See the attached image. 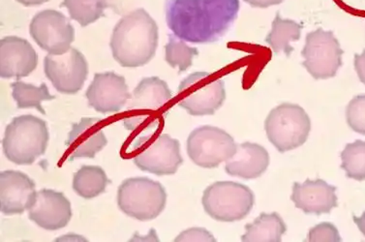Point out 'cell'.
<instances>
[{
  "instance_id": "obj_3",
  "label": "cell",
  "mask_w": 365,
  "mask_h": 242,
  "mask_svg": "<svg viewBox=\"0 0 365 242\" xmlns=\"http://www.w3.org/2000/svg\"><path fill=\"white\" fill-rule=\"evenodd\" d=\"M172 93L158 77L145 78L135 88L123 125L127 130L143 132L155 127L164 117Z\"/></svg>"
},
{
  "instance_id": "obj_18",
  "label": "cell",
  "mask_w": 365,
  "mask_h": 242,
  "mask_svg": "<svg viewBox=\"0 0 365 242\" xmlns=\"http://www.w3.org/2000/svg\"><path fill=\"white\" fill-rule=\"evenodd\" d=\"M100 118L83 117L73 125L66 145L69 160L94 158L107 144Z\"/></svg>"
},
{
  "instance_id": "obj_13",
  "label": "cell",
  "mask_w": 365,
  "mask_h": 242,
  "mask_svg": "<svg viewBox=\"0 0 365 242\" xmlns=\"http://www.w3.org/2000/svg\"><path fill=\"white\" fill-rule=\"evenodd\" d=\"M44 68L46 76L56 90L64 94L79 93L88 75V61L74 48L63 55L46 56Z\"/></svg>"
},
{
  "instance_id": "obj_34",
  "label": "cell",
  "mask_w": 365,
  "mask_h": 242,
  "mask_svg": "<svg viewBox=\"0 0 365 242\" xmlns=\"http://www.w3.org/2000/svg\"><path fill=\"white\" fill-rule=\"evenodd\" d=\"M20 4H24V6H34V5H41L48 0H17Z\"/></svg>"
},
{
  "instance_id": "obj_29",
  "label": "cell",
  "mask_w": 365,
  "mask_h": 242,
  "mask_svg": "<svg viewBox=\"0 0 365 242\" xmlns=\"http://www.w3.org/2000/svg\"><path fill=\"white\" fill-rule=\"evenodd\" d=\"M308 241H341V236L331 223H321L311 228Z\"/></svg>"
},
{
  "instance_id": "obj_11",
  "label": "cell",
  "mask_w": 365,
  "mask_h": 242,
  "mask_svg": "<svg viewBox=\"0 0 365 242\" xmlns=\"http://www.w3.org/2000/svg\"><path fill=\"white\" fill-rule=\"evenodd\" d=\"M304 66L316 80L334 78L342 66L343 50L334 32L316 29L307 35Z\"/></svg>"
},
{
  "instance_id": "obj_6",
  "label": "cell",
  "mask_w": 365,
  "mask_h": 242,
  "mask_svg": "<svg viewBox=\"0 0 365 242\" xmlns=\"http://www.w3.org/2000/svg\"><path fill=\"white\" fill-rule=\"evenodd\" d=\"M267 138L280 152L302 147L311 130V121L299 105L283 103L274 107L264 122Z\"/></svg>"
},
{
  "instance_id": "obj_2",
  "label": "cell",
  "mask_w": 365,
  "mask_h": 242,
  "mask_svg": "<svg viewBox=\"0 0 365 242\" xmlns=\"http://www.w3.org/2000/svg\"><path fill=\"white\" fill-rule=\"evenodd\" d=\"M158 46V23L143 8L124 16L116 23L110 40L113 58L129 68L150 63Z\"/></svg>"
},
{
  "instance_id": "obj_21",
  "label": "cell",
  "mask_w": 365,
  "mask_h": 242,
  "mask_svg": "<svg viewBox=\"0 0 365 242\" xmlns=\"http://www.w3.org/2000/svg\"><path fill=\"white\" fill-rule=\"evenodd\" d=\"M302 28V24L294 21L285 20L277 13L272 21V31L267 35L266 42L275 53L283 52L287 56H290L294 51L291 43L299 41Z\"/></svg>"
},
{
  "instance_id": "obj_28",
  "label": "cell",
  "mask_w": 365,
  "mask_h": 242,
  "mask_svg": "<svg viewBox=\"0 0 365 242\" xmlns=\"http://www.w3.org/2000/svg\"><path fill=\"white\" fill-rule=\"evenodd\" d=\"M348 125L356 133L365 135V94L356 96L346 110Z\"/></svg>"
},
{
  "instance_id": "obj_26",
  "label": "cell",
  "mask_w": 365,
  "mask_h": 242,
  "mask_svg": "<svg viewBox=\"0 0 365 242\" xmlns=\"http://www.w3.org/2000/svg\"><path fill=\"white\" fill-rule=\"evenodd\" d=\"M342 165L349 179L365 180V142L358 140L346 145L341 153Z\"/></svg>"
},
{
  "instance_id": "obj_12",
  "label": "cell",
  "mask_w": 365,
  "mask_h": 242,
  "mask_svg": "<svg viewBox=\"0 0 365 242\" xmlns=\"http://www.w3.org/2000/svg\"><path fill=\"white\" fill-rule=\"evenodd\" d=\"M29 31L39 47L50 55L61 56L70 50L75 31L68 19L56 10H45L32 19Z\"/></svg>"
},
{
  "instance_id": "obj_19",
  "label": "cell",
  "mask_w": 365,
  "mask_h": 242,
  "mask_svg": "<svg viewBox=\"0 0 365 242\" xmlns=\"http://www.w3.org/2000/svg\"><path fill=\"white\" fill-rule=\"evenodd\" d=\"M336 187L323 179H307L304 184H294L292 201L297 209L308 214H329L337 206Z\"/></svg>"
},
{
  "instance_id": "obj_31",
  "label": "cell",
  "mask_w": 365,
  "mask_h": 242,
  "mask_svg": "<svg viewBox=\"0 0 365 242\" xmlns=\"http://www.w3.org/2000/svg\"><path fill=\"white\" fill-rule=\"evenodd\" d=\"M355 69L361 82L365 85V50L355 56Z\"/></svg>"
},
{
  "instance_id": "obj_33",
  "label": "cell",
  "mask_w": 365,
  "mask_h": 242,
  "mask_svg": "<svg viewBox=\"0 0 365 242\" xmlns=\"http://www.w3.org/2000/svg\"><path fill=\"white\" fill-rule=\"evenodd\" d=\"M354 221H355L356 226H358L362 235L365 236V212L361 217L354 216Z\"/></svg>"
},
{
  "instance_id": "obj_16",
  "label": "cell",
  "mask_w": 365,
  "mask_h": 242,
  "mask_svg": "<svg viewBox=\"0 0 365 242\" xmlns=\"http://www.w3.org/2000/svg\"><path fill=\"white\" fill-rule=\"evenodd\" d=\"M37 63V53L26 39L8 36L0 42V75L4 79L29 76Z\"/></svg>"
},
{
  "instance_id": "obj_9",
  "label": "cell",
  "mask_w": 365,
  "mask_h": 242,
  "mask_svg": "<svg viewBox=\"0 0 365 242\" xmlns=\"http://www.w3.org/2000/svg\"><path fill=\"white\" fill-rule=\"evenodd\" d=\"M133 147L135 164L148 173L170 176L177 173L183 162L180 142L168 134L143 137Z\"/></svg>"
},
{
  "instance_id": "obj_32",
  "label": "cell",
  "mask_w": 365,
  "mask_h": 242,
  "mask_svg": "<svg viewBox=\"0 0 365 242\" xmlns=\"http://www.w3.org/2000/svg\"><path fill=\"white\" fill-rule=\"evenodd\" d=\"M245 1L252 7L267 8L282 4L284 0H245Z\"/></svg>"
},
{
  "instance_id": "obj_22",
  "label": "cell",
  "mask_w": 365,
  "mask_h": 242,
  "mask_svg": "<svg viewBox=\"0 0 365 242\" xmlns=\"http://www.w3.org/2000/svg\"><path fill=\"white\" fill-rule=\"evenodd\" d=\"M243 241H281L286 225L277 214H262L252 223L246 225Z\"/></svg>"
},
{
  "instance_id": "obj_20",
  "label": "cell",
  "mask_w": 365,
  "mask_h": 242,
  "mask_svg": "<svg viewBox=\"0 0 365 242\" xmlns=\"http://www.w3.org/2000/svg\"><path fill=\"white\" fill-rule=\"evenodd\" d=\"M269 164V155L262 145L245 142L237 145L236 153L227 161L226 173L230 176L254 179L266 172Z\"/></svg>"
},
{
  "instance_id": "obj_23",
  "label": "cell",
  "mask_w": 365,
  "mask_h": 242,
  "mask_svg": "<svg viewBox=\"0 0 365 242\" xmlns=\"http://www.w3.org/2000/svg\"><path fill=\"white\" fill-rule=\"evenodd\" d=\"M110 180L104 169L97 166H83L74 174L73 189L81 197L93 199L106 190Z\"/></svg>"
},
{
  "instance_id": "obj_30",
  "label": "cell",
  "mask_w": 365,
  "mask_h": 242,
  "mask_svg": "<svg viewBox=\"0 0 365 242\" xmlns=\"http://www.w3.org/2000/svg\"><path fill=\"white\" fill-rule=\"evenodd\" d=\"M175 241H216L215 236L205 228H191L177 236Z\"/></svg>"
},
{
  "instance_id": "obj_4",
  "label": "cell",
  "mask_w": 365,
  "mask_h": 242,
  "mask_svg": "<svg viewBox=\"0 0 365 242\" xmlns=\"http://www.w3.org/2000/svg\"><path fill=\"white\" fill-rule=\"evenodd\" d=\"M47 123L34 115L15 117L7 126L4 139V152L8 160L17 165H31L47 149Z\"/></svg>"
},
{
  "instance_id": "obj_35",
  "label": "cell",
  "mask_w": 365,
  "mask_h": 242,
  "mask_svg": "<svg viewBox=\"0 0 365 242\" xmlns=\"http://www.w3.org/2000/svg\"><path fill=\"white\" fill-rule=\"evenodd\" d=\"M86 241V238H82V236H75V235H68L62 236L61 238L56 239V241Z\"/></svg>"
},
{
  "instance_id": "obj_7",
  "label": "cell",
  "mask_w": 365,
  "mask_h": 242,
  "mask_svg": "<svg viewBox=\"0 0 365 242\" xmlns=\"http://www.w3.org/2000/svg\"><path fill=\"white\" fill-rule=\"evenodd\" d=\"M202 203L205 212L217 221H240L250 214L254 194L245 185L219 182L205 190Z\"/></svg>"
},
{
  "instance_id": "obj_27",
  "label": "cell",
  "mask_w": 365,
  "mask_h": 242,
  "mask_svg": "<svg viewBox=\"0 0 365 242\" xmlns=\"http://www.w3.org/2000/svg\"><path fill=\"white\" fill-rule=\"evenodd\" d=\"M165 51L168 64L173 68L178 67L180 72L186 71L192 65L194 56L199 55L196 48L189 47L185 41L178 38L175 35H170Z\"/></svg>"
},
{
  "instance_id": "obj_15",
  "label": "cell",
  "mask_w": 365,
  "mask_h": 242,
  "mask_svg": "<svg viewBox=\"0 0 365 242\" xmlns=\"http://www.w3.org/2000/svg\"><path fill=\"white\" fill-rule=\"evenodd\" d=\"M37 192L26 174L4 171L0 174V209L5 215L21 214L34 206Z\"/></svg>"
},
{
  "instance_id": "obj_25",
  "label": "cell",
  "mask_w": 365,
  "mask_h": 242,
  "mask_svg": "<svg viewBox=\"0 0 365 242\" xmlns=\"http://www.w3.org/2000/svg\"><path fill=\"white\" fill-rule=\"evenodd\" d=\"M61 5L67 8L70 17L82 26L98 20L109 6L107 0H64Z\"/></svg>"
},
{
  "instance_id": "obj_5",
  "label": "cell",
  "mask_w": 365,
  "mask_h": 242,
  "mask_svg": "<svg viewBox=\"0 0 365 242\" xmlns=\"http://www.w3.org/2000/svg\"><path fill=\"white\" fill-rule=\"evenodd\" d=\"M166 201L164 187L148 177L124 180L118 188V204L121 211L140 221L158 217L166 206Z\"/></svg>"
},
{
  "instance_id": "obj_17",
  "label": "cell",
  "mask_w": 365,
  "mask_h": 242,
  "mask_svg": "<svg viewBox=\"0 0 365 242\" xmlns=\"http://www.w3.org/2000/svg\"><path fill=\"white\" fill-rule=\"evenodd\" d=\"M29 216L31 221L45 230H59L66 227L71 220V204L63 194L43 189L37 192L35 203L29 209Z\"/></svg>"
},
{
  "instance_id": "obj_1",
  "label": "cell",
  "mask_w": 365,
  "mask_h": 242,
  "mask_svg": "<svg viewBox=\"0 0 365 242\" xmlns=\"http://www.w3.org/2000/svg\"><path fill=\"white\" fill-rule=\"evenodd\" d=\"M240 8V0H167L166 20L178 38L207 44L229 31Z\"/></svg>"
},
{
  "instance_id": "obj_24",
  "label": "cell",
  "mask_w": 365,
  "mask_h": 242,
  "mask_svg": "<svg viewBox=\"0 0 365 242\" xmlns=\"http://www.w3.org/2000/svg\"><path fill=\"white\" fill-rule=\"evenodd\" d=\"M11 88H12L13 98L17 102L19 109L36 107L37 111L46 115L41 106L42 102L53 100L56 98L48 93V88L45 83H43L40 87H35L34 85L19 80V82L11 83Z\"/></svg>"
},
{
  "instance_id": "obj_10",
  "label": "cell",
  "mask_w": 365,
  "mask_h": 242,
  "mask_svg": "<svg viewBox=\"0 0 365 242\" xmlns=\"http://www.w3.org/2000/svg\"><path fill=\"white\" fill-rule=\"evenodd\" d=\"M237 149V144L230 134L210 125L195 129L187 140L189 157L202 168H216L227 162Z\"/></svg>"
},
{
  "instance_id": "obj_8",
  "label": "cell",
  "mask_w": 365,
  "mask_h": 242,
  "mask_svg": "<svg viewBox=\"0 0 365 242\" xmlns=\"http://www.w3.org/2000/svg\"><path fill=\"white\" fill-rule=\"evenodd\" d=\"M178 97V105L191 115H210L225 101V85L215 75L196 72L180 83Z\"/></svg>"
},
{
  "instance_id": "obj_14",
  "label": "cell",
  "mask_w": 365,
  "mask_h": 242,
  "mask_svg": "<svg viewBox=\"0 0 365 242\" xmlns=\"http://www.w3.org/2000/svg\"><path fill=\"white\" fill-rule=\"evenodd\" d=\"M86 96L89 106L102 114H108L120 112L132 95L125 78L108 72L94 76Z\"/></svg>"
}]
</instances>
